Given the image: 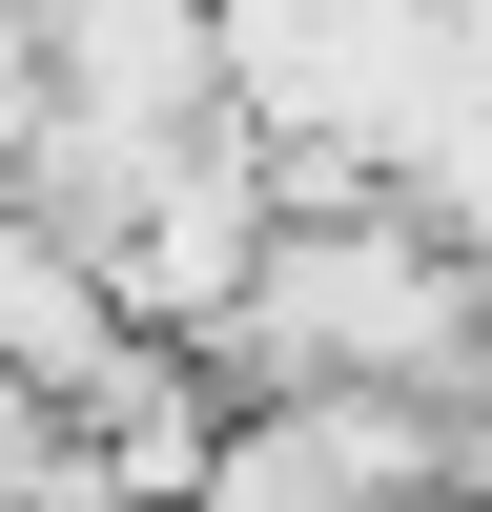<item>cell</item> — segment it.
<instances>
[{"mask_svg":"<svg viewBox=\"0 0 492 512\" xmlns=\"http://www.w3.org/2000/svg\"><path fill=\"white\" fill-rule=\"evenodd\" d=\"M41 123H62V62H41V0H0V185L41 164Z\"/></svg>","mask_w":492,"mask_h":512,"instance_id":"cell-5","label":"cell"},{"mask_svg":"<svg viewBox=\"0 0 492 512\" xmlns=\"http://www.w3.org/2000/svg\"><path fill=\"white\" fill-rule=\"evenodd\" d=\"M185 512H451L410 390H226Z\"/></svg>","mask_w":492,"mask_h":512,"instance_id":"cell-3","label":"cell"},{"mask_svg":"<svg viewBox=\"0 0 492 512\" xmlns=\"http://www.w3.org/2000/svg\"><path fill=\"white\" fill-rule=\"evenodd\" d=\"M267 226H287L267 144H246V123H205V144L123 164V205H103L82 246H103V287H123V328H144V349H226V308H246V267H267Z\"/></svg>","mask_w":492,"mask_h":512,"instance_id":"cell-2","label":"cell"},{"mask_svg":"<svg viewBox=\"0 0 492 512\" xmlns=\"http://www.w3.org/2000/svg\"><path fill=\"white\" fill-rule=\"evenodd\" d=\"M123 349H144V328H123V287H103V246H82L62 205H21V185H0V369L82 410V390H103Z\"/></svg>","mask_w":492,"mask_h":512,"instance_id":"cell-4","label":"cell"},{"mask_svg":"<svg viewBox=\"0 0 492 512\" xmlns=\"http://www.w3.org/2000/svg\"><path fill=\"white\" fill-rule=\"evenodd\" d=\"M492 328V267L431 185H349V205H287L267 267L226 308V390H431L451 349Z\"/></svg>","mask_w":492,"mask_h":512,"instance_id":"cell-1","label":"cell"}]
</instances>
